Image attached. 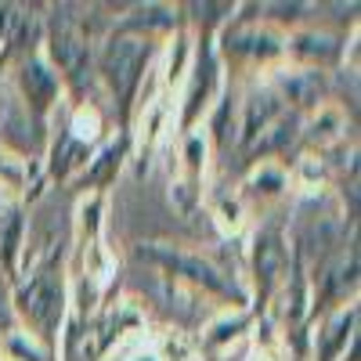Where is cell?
<instances>
[{"label":"cell","mask_w":361,"mask_h":361,"mask_svg":"<svg viewBox=\"0 0 361 361\" xmlns=\"http://www.w3.org/2000/svg\"><path fill=\"white\" fill-rule=\"evenodd\" d=\"M145 58H148V44L145 40H134V37H116L105 51V80L112 87V94L119 105H127L130 94L137 90V80H141V69H145Z\"/></svg>","instance_id":"cell-1"},{"label":"cell","mask_w":361,"mask_h":361,"mask_svg":"<svg viewBox=\"0 0 361 361\" xmlns=\"http://www.w3.org/2000/svg\"><path fill=\"white\" fill-rule=\"evenodd\" d=\"M18 304H22L25 322H33L44 336H51L58 325V314H62V286L54 282L51 271H40V275H33L22 286Z\"/></svg>","instance_id":"cell-2"},{"label":"cell","mask_w":361,"mask_h":361,"mask_svg":"<svg viewBox=\"0 0 361 361\" xmlns=\"http://www.w3.org/2000/svg\"><path fill=\"white\" fill-rule=\"evenodd\" d=\"M51 54L54 62L62 66L66 73H80L83 58H87V44H83V33L62 15L54 18V29H51Z\"/></svg>","instance_id":"cell-3"},{"label":"cell","mask_w":361,"mask_h":361,"mask_svg":"<svg viewBox=\"0 0 361 361\" xmlns=\"http://www.w3.org/2000/svg\"><path fill=\"white\" fill-rule=\"evenodd\" d=\"M22 87H25V98L33 102L37 112H44V109L51 105V98L58 94V80H54L40 62H29V66L22 69Z\"/></svg>","instance_id":"cell-4"},{"label":"cell","mask_w":361,"mask_h":361,"mask_svg":"<svg viewBox=\"0 0 361 361\" xmlns=\"http://www.w3.org/2000/svg\"><path fill=\"white\" fill-rule=\"evenodd\" d=\"M170 267H177V271H188V275L195 279V282H206L209 289H217V293H231L235 296V286L231 282H224L221 275L209 264H202V260H195V257H180V253H159Z\"/></svg>","instance_id":"cell-5"},{"label":"cell","mask_w":361,"mask_h":361,"mask_svg":"<svg viewBox=\"0 0 361 361\" xmlns=\"http://www.w3.org/2000/svg\"><path fill=\"white\" fill-rule=\"evenodd\" d=\"M18 228H22L18 209H0V264H4L8 271L15 267V243H18Z\"/></svg>","instance_id":"cell-6"}]
</instances>
